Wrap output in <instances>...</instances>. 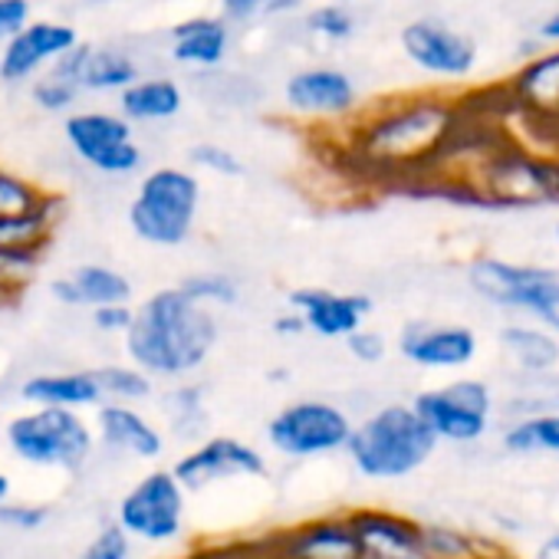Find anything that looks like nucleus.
Listing matches in <instances>:
<instances>
[{"label":"nucleus","mask_w":559,"mask_h":559,"mask_svg":"<svg viewBox=\"0 0 559 559\" xmlns=\"http://www.w3.org/2000/svg\"><path fill=\"white\" fill-rule=\"evenodd\" d=\"M273 333L276 336H300V333H307V323L297 310H290V313H280L273 320Z\"/></svg>","instance_id":"obj_42"},{"label":"nucleus","mask_w":559,"mask_h":559,"mask_svg":"<svg viewBox=\"0 0 559 559\" xmlns=\"http://www.w3.org/2000/svg\"><path fill=\"white\" fill-rule=\"evenodd\" d=\"M53 191H47L44 185H37L34 178L0 168V214H17V211H31L40 201H47Z\"/></svg>","instance_id":"obj_32"},{"label":"nucleus","mask_w":559,"mask_h":559,"mask_svg":"<svg viewBox=\"0 0 559 559\" xmlns=\"http://www.w3.org/2000/svg\"><path fill=\"white\" fill-rule=\"evenodd\" d=\"M50 516L47 507H31V503H14V500H4L0 503V526H11V530H37L44 526Z\"/></svg>","instance_id":"obj_39"},{"label":"nucleus","mask_w":559,"mask_h":559,"mask_svg":"<svg viewBox=\"0 0 559 559\" xmlns=\"http://www.w3.org/2000/svg\"><path fill=\"white\" fill-rule=\"evenodd\" d=\"M536 44H539V47H559V8H556L549 17L539 21V27H536Z\"/></svg>","instance_id":"obj_43"},{"label":"nucleus","mask_w":559,"mask_h":559,"mask_svg":"<svg viewBox=\"0 0 559 559\" xmlns=\"http://www.w3.org/2000/svg\"><path fill=\"white\" fill-rule=\"evenodd\" d=\"M70 152L106 178H129L142 168L145 155L135 139V126L122 112L109 109H73L63 122Z\"/></svg>","instance_id":"obj_7"},{"label":"nucleus","mask_w":559,"mask_h":559,"mask_svg":"<svg viewBox=\"0 0 559 559\" xmlns=\"http://www.w3.org/2000/svg\"><path fill=\"white\" fill-rule=\"evenodd\" d=\"M500 93L507 116L533 126H559V47L533 50Z\"/></svg>","instance_id":"obj_15"},{"label":"nucleus","mask_w":559,"mask_h":559,"mask_svg":"<svg viewBox=\"0 0 559 559\" xmlns=\"http://www.w3.org/2000/svg\"><path fill=\"white\" fill-rule=\"evenodd\" d=\"M201 211V178L191 168L162 165L142 175L129 201L132 234L158 250H175L191 240Z\"/></svg>","instance_id":"obj_4"},{"label":"nucleus","mask_w":559,"mask_h":559,"mask_svg":"<svg viewBox=\"0 0 559 559\" xmlns=\"http://www.w3.org/2000/svg\"><path fill=\"white\" fill-rule=\"evenodd\" d=\"M399 47L418 73L438 83H464L477 70L474 37L438 17H418L405 24L399 34Z\"/></svg>","instance_id":"obj_10"},{"label":"nucleus","mask_w":559,"mask_h":559,"mask_svg":"<svg viewBox=\"0 0 559 559\" xmlns=\"http://www.w3.org/2000/svg\"><path fill=\"white\" fill-rule=\"evenodd\" d=\"M188 162H191V168L207 171L214 178H240L243 175V162L227 145H217V142H198L188 152Z\"/></svg>","instance_id":"obj_35"},{"label":"nucleus","mask_w":559,"mask_h":559,"mask_svg":"<svg viewBox=\"0 0 559 559\" xmlns=\"http://www.w3.org/2000/svg\"><path fill=\"white\" fill-rule=\"evenodd\" d=\"M194 304L207 307V310H221V307H234L240 300V287L230 273L221 270H204V273H191L178 284Z\"/></svg>","instance_id":"obj_31"},{"label":"nucleus","mask_w":559,"mask_h":559,"mask_svg":"<svg viewBox=\"0 0 559 559\" xmlns=\"http://www.w3.org/2000/svg\"><path fill=\"white\" fill-rule=\"evenodd\" d=\"M50 294L57 304L80 307V310H93L106 304H132V280L106 263H80L53 280Z\"/></svg>","instance_id":"obj_20"},{"label":"nucleus","mask_w":559,"mask_h":559,"mask_svg":"<svg viewBox=\"0 0 559 559\" xmlns=\"http://www.w3.org/2000/svg\"><path fill=\"white\" fill-rule=\"evenodd\" d=\"M63 76H70L83 93H96V96H119L129 83H135L142 76V67L135 60V53H129L126 47H106V44H76L63 60L53 63Z\"/></svg>","instance_id":"obj_16"},{"label":"nucleus","mask_w":559,"mask_h":559,"mask_svg":"<svg viewBox=\"0 0 559 559\" xmlns=\"http://www.w3.org/2000/svg\"><path fill=\"white\" fill-rule=\"evenodd\" d=\"M17 395L27 405H50V408H96L103 402L99 382L93 369H73V372H37L21 382Z\"/></svg>","instance_id":"obj_22"},{"label":"nucleus","mask_w":559,"mask_h":559,"mask_svg":"<svg viewBox=\"0 0 559 559\" xmlns=\"http://www.w3.org/2000/svg\"><path fill=\"white\" fill-rule=\"evenodd\" d=\"M132 317H135L132 304H106V307H93L90 310L93 330H99L106 336H126V330L132 326Z\"/></svg>","instance_id":"obj_37"},{"label":"nucleus","mask_w":559,"mask_h":559,"mask_svg":"<svg viewBox=\"0 0 559 559\" xmlns=\"http://www.w3.org/2000/svg\"><path fill=\"white\" fill-rule=\"evenodd\" d=\"M80 559H132V536L119 523H106L83 549Z\"/></svg>","instance_id":"obj_36"},{"label":"nucleus","mask_w":559,"mask_h":559,"mask_svg":"<svg viewBox=\"0 0 559 559\" xmlns=\"http://www.w3.org/2000/svg\"><path fill=\"white\" fill-rule=\"evenodd\" d=\"M103 402H126V405H142L155 395V379L142 372L132 362H109L93 369Z\"/></svg>","instance_id":"obj_27"},{"label":"nucleus","mask_w":559,"mask_h":559,"mask_svg":"<svg viewBox=\"0 0 559 559\" xmlns=\"http://www.w3.org/2000/svg\"><path fill=\"white\" fill-rule=\"evenodd\" d=\"M353 435V418L323 399H300L280 408L266 421V444L294 461L336 454Z\"/></svg>","instance_id":"obj_8"},{"label":"nucleus","mask_w":559,"mask_h":559,"mask_svg":"<svg viewBox=\"0 0 559 559\" xmlns=\"http://www.w3.org/2000/svg\"><path fill=\"white\" fill-rule=\"evenodd\" d=\"M4 441L17 461L40 471L76 474L90 464L96 451V431L76 408L31 405L8 421Z\"/></svg>","instance_id":"obj_5"},{"label":"nucleus","mask_w":559,"mask_h":559,"mask_svg":"<svg viewBox=\"0 0 559 559\" xmlns=\"http://www.w3.org/2000/svg\"><path fill=\"white\" fill-rule=\"evenodd\" d=\"M304 24H307V31L317 40H323L330 47L349 44L356 37V27H359L356 24V14L343 4V0H326V4L310 8L307 17H304Z\"/></svg>","instance_id":"obj_30"},{"label":"nucleus","mask_w":559,"mask_h":559,"mask_svg":"<svg viewBox=\"0 0 559 559\" xmlns=\"http://www.w3.org/2000/svg\"><path fill=\"white\" fill-rule=\"evenodd\" d=\"M284 103L307 122H349L359 112V86L340 67H304L287 76Z\"/></svg>","instance_id":"obj_14"},{"label":"nucleus","mask_w":559,"mask_h":559,"mask_svg":"<svg viewBox=\"0 0 559 559\" xmlns=\"http://www.w3.org/2000/svg\"><path fill=\"white\" fill-rule=\"evenodd\" d=\"M185 109V90L171 76H139L119 93V112L132 126H158L178 119Z\"/></svg>","instance_id":"obj_23"},{"label":"nucleus","mask_w":559,"mask_h":559,"mask_svg":"<svg viewBox=\"0 0 559 559\" xmlns=\"http://www.w3.org/2000/svg\"><path fill=\"white\" fill-rule=\"evenodd\" d=\"M126 356L152 379H188L217 346L214 310L194 304L181 287H165L135 307L126 330Z\"/></svg>","instance_id":"obj_2"},{"label":"nucleus","mask_w":559,"mask_h":559,"mask_svg":"<svg viewBox=\"0 0 559 559\" xmlns=\"http://www.w3.org/2000/svg\"><path fill=\"white\" fill-rule=\"evenodd\" d=\"M556 243H559V221H556Z\"/></svg>","instance_id":"obj_48"},{"label":"nucleus","mask_w":559,"mask_h":559,"mask_svg":"<svg viewBox=\"0 0 559 559\" xmlns=\"http://www.w3.org/2000/svg\"><path fill=\"white\" fill-rule=\"evenodd\" d=\"M112 4H126V0H86V8H112Z\"/></svg>","instance_id":"obj_47"},{"label":"nucleus","mask_w":559,"mask_h":559,"mask_svg":"<svg viewBox=\"0 0 559 559\" xmlns=\"http://www.w3.org/2000/svg\"><path fill=\"white\" fill-rule=\"evenodd\" d=\"M93 431L96 444L132 461H158L165 451V431L145 412H139V405L99 402Z\"/></svg>","instance_id":"obj_18"},{"label":"nucleus","mask_w":559,"mask_h":559,"mask_svg":"<svg viewBox=\"0 0 559 559\" xmlns=\"http://www.w3.org/2000/svg\"><path fill=\"white\" fill-rule=\"evenodd\" d=\"M438 448V438L412 405H385L353 425L346 454L362 477L399 480L418 471Z\"/></svg>","instance_id":"obj_3"},{"label":"nucleus","mask_w":559,"mask_h":559,"mask_svg":"<svg viewBox=\"0 0 559 559\" xmlns=\"http://www.w3.org/2000/svg\"><path fill=\"white\" fill-rule=\"evenodd\" d=\"M27 86H31V103L40 112H47V116H67L83 99V90L70 76H63L57 67H50L47 73L34 76Z\"/></svg>","instance_id":"obj_29"},{"label":"nucleus","mask_w":559,"mask_h":559,"mask_svg":"<svg viewBox=\"0 0 559 559\" xmlns=\"http://www.w3.org/2000/svg\"><path fill=\"white\" fill-rule=\"evenodd\" d=\"M171 474L188 493H204L207 487H217L224 480H243V477H263L266 474V457L230 435H214L201 438L191 451H185Z\"/></svg>","instance_id":"obj_12"},{"label":"nucleus","mask_w":559,"mask_h":559,"mask_svg":"<svg viewBox=\"0 0 559 559\" xmlns=\"http://www.w3.org/2000/svg\"><path fill=\"white\" fill-rule=\"evenodd\" d=\"M500 349L523 372H549L559 366V336L539 323H507L500 330Z\"/></svg>","instance_id":"obj_25"},{"label":"nucleus","mask_w":559,"mask_h":559,"mask_svg":"<svg viewBox=\"0 0 559 559\" xmlns=\"http://www.w3.org/2000/svg\"><path fill=\"white\" fill-rule=\"evenodd\" d=\"M467 119L464 99L435 93L389 99L349 119V155L356 168L382 181L418 185L441 168Z\"/></svg>","instance_id":"obj_1"},{"label":"nucleus","mask_w":559,"mask_h":559,"mask_svg":"<svg viewBox=\"0 0 559 559\" xmlns=\"http://www.w3.org/2000/svg\"><path fill=\"white\" fill-rule=\"evenodd\" d=\"M477 333L461 323H412L402 330L399 353L418 369H464L477 359Z\"/></svg>","instance_id":"obj_17"},{"label":"nucleus","mask_w":559,"mask_h":559,"mask_svg":"<svg viewBox=\"0 0 559 559\" xmlns=\"http://www.w3.org/2000/svg\"><path fill=\"white\" fill-rule=\"evenodd\" d=\"M304 0H266V8H263V17H290L300 11Z\"/></svg>","instance_id":"obj_44"},{"label":"nucleus","mask_w":559,"mask_h":559,"mask_svg":"<svg viewBox=\"0 0 559 559\" xmlns=\"http://www.w3.org/2000/svg\"><path fill=\"white\" fill-rule=\"evenodd\" d=\"M507 448L513 451H559V415H539L513 425L507 431Z\"/></svg>","instance_id":"obj_33"},{"label":"nucleus","mask_w":559,"mask_h":559,"mask_svg":"<svg viewBox=\"0 0 559 559\" xmlns=\"http://www.w3.org/2000/svg\"><path fill=\"white\" fill-rule=\"evenodd\" d=\"M536 559H559V536H552L543 549H539V556Z\"/></svg>","instance_id":"obj_45"},{"label":"nucleus","mask_w":559,"mask_h":559,"mask_svg":"<svg viewBox=\"0 0 559 559\" xmlns=\"http://www.w3.org/2000/svg\"><path fill=\"white\" fill-rule=\"evenodd\" d=\"M165 418L181 441H198L207 425L204 392L198 385H178L165 395Z\"/></svg>","instance_id":"obj_28"},{"label":"nucleus","mask_w":559,"mask_h":559,"mask_svg":"<svg viewBox=\"0 0 559 559\" xmlns=\"http://www.w3.org/2000/svg\"><path fill=\"white\" fill-rule=\"evenodd\" d=\"M290 310H297L307 323V333L323 340H346L359 326H366L372 313V300L366 294H343L330 287H300L290 294Z\"/></svg>","instance_id":"obj_19"},{"label":"nucleus","mask_w":559,"mask_h":559,"mask_svg":"<svg viewBox=\"0 0 559 559\" xmlns=\"http://www.w3.org/2000/svg\"><path fill=\"white\" fill-rule=\"evenodd\" d=\"M343 343H346L349 356H353V359H359V362H366V366L382 362V359H385V349H389L385 336H382V333H376V330H369V326H359V330H356V333H349Z\"/></svg>","instance_id":"obj_38"},{"label":"nucleus","mask_w":559,"mask_h":559,"mask_svg":"<svg viewBox=\"0 0 559 559\" xmlns=\"http://www.w3.org/2000/svg\"><path fill=\"white\" fill-rule=\"evenodd\" d=\"M490 389L477 379H457L441 389L421 392L412 408L438 441H477L490 421Z\"/></svg>","instance_id":"obj_11"},{"label":"nucleus","mask_w":559,"mask_h":559,"mask_svg":"<svg viewBox=\"0 0 559 559\" xmlns=\"http://www.w3.org/2000/svg\"><path fill=\"white\" fill-rule=\"evenodd\" d=\"M290 559H362V539L353 526L317 523L287 543Z\"/></svg>","instance_id":"obj_26"},{"label":"nucleus","mask_w":559,"mask_h":559,"mask_svg":"<svg viewBox=\"0 0 559 559\" xmlns=\"http://www.w3.org/2000/svg\"><path fill=\"white\" fill-rule=\"evenodd\" d=\"M185 513H188V490L178 484L171 471L155 467L122 493L116 523L132 539L162 546V543H175L185 533Z\"/></svg>","instance_id":"obj_9"},{"label":"nucleus","mask_w":559,"mask_h":559,"mask_svg":"<svg viewBox=\"0 0 559 559\" xmlns=\"http://www.w3.org/2000/svg\"><path fill=\"white\" fill-rule=\"evenodd\" d=\"M467 287L487 307L526 313L533 323L559 336V266L513 263L507 257H474L467 263Z\"/></svg>","instance_id":"obj_6"},{"label":"nucleus","mask_w":559,"mask_h":559,"mask_svg":"<svg viewBox=\"0 0 559 559\" xmlns=\"http://www.w3.org/2000/svg\"><path fill=\"white\" fill-rule=\"evenodd\" d=\"M80 44V31L67 21H37L31 17L14 37L0 44V83L24 86L34 76L47 73Z\"/></svg>","instance_id":"obj_13"},{"label":"nucleus","mask_w":559,"mask_h":559,"mask_svg":"<svg viewBox=\"0 0 559 559\" xmlns=\"http://www.w3.org/2000/svg\"><path fill=\"white\" fill-rule=\"evenodd\" d=\"M31 17H34L31 0H0V44L14 37Z\"/></svg>","instance_id":"obj_40"},{"label":"nucleus","mask_w":559,"mask_h":559,"mask_svg":"<svg viewBox=\"0 0 559 559\" xmlns=\"http://www.w3.org/2000/svg\"><path fill=\"white\" fill-rule=\"evenodd\" d=\"M11 490H14L11 477H8L4 471H0V503H4V500H11Z\"/></svg>","instance_id":"obj_46"},{"label":"nucleus","mask_w":559,"mask_h":559,"mask_svg":"<svg viewBox=\"0 0 559 559\" xmlns=\"http://www.w3.org/2000/svg\"><path fill=\"white\" fill-rule=\"evenodd\" d=\"M343 4H349V0H343Z\"/></svg>","instance_id":"obj_49"},{"label":"nucleus","mask_w":559,"mask_h":559,"mask_svg":"<svg viewBox=\"0 0 559 559\" xmlns=\"http://www.w3.org/2000/svg\"><path fill=\"white\" fill-rule=\"evenodd\" d=\"M44 253L31 250H0V297H17L27 284H34Z\"/></svg>","instance_id":"obj_34"},{"label":"nucleus","mask_w":559,"mask_h":559,"mask_svg":"<svg viewBox=\"0 0 559 559\" xmlns=\"http://www.w3.org/2000/svg\"><path fill=\"white\" fill-rule=\"evenodd\" d=\"M168 53L178 67L188 70H217L230 53V24L217 14L188 17L171 27Z\"/></svg>","instance_id":"obj_21"},{"label":"nucleus","mask_w":559,"mask_h":559,"mask_svg":"<svg viewBox=\"0 0 559 559\" xmlns=\"http://www.w3.org/2000/svg\"><path fill=\"white\" fill-rule=\"evenodd\" d=\"M266 0H221V17L227 24H250L263 17Z\"/></svg>","instance_id":"obj_41"},{"label":"nucleus","mask_w":559,"mask_h":559,"mask_svg":"<svg viewBox=\"0 0 559 559\" xmlns=\"http://www.w3.org/2000/svg\"><path fill=\"white\" fill-rule=\"evenodd\" d=\"M60 227V194H50L31 211L0 214V250L44 253Z\"/></svg>","instance_id":"obj_24"}]
</instances>
